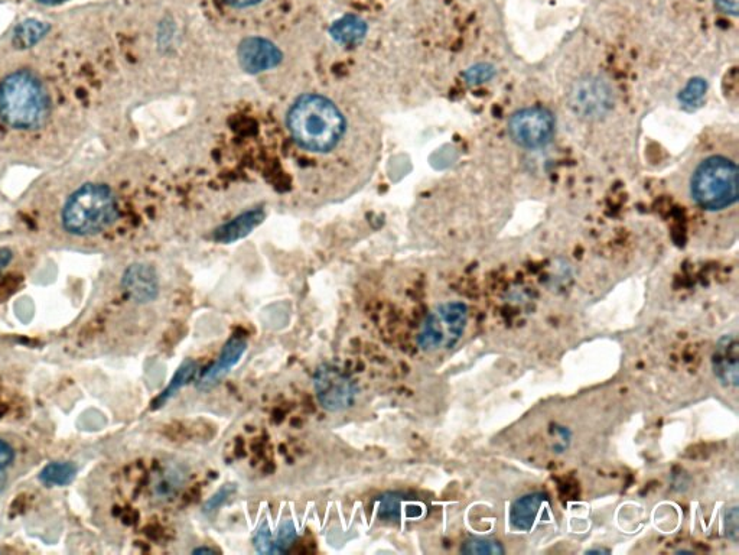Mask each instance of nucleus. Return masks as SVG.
Instances as JSON below:
<instances>
[{"label":"nucleus","mask_w":739,"mask_h":555,"mask_svg":"<svg viewBox=\"0 0 739 555\" xmlns=\"http://www.w3.org/2000/svg\"><path fill=\"white\" fill-rule=\"evenodd\" d=\"M187 482V470L179 464H169L161 472L156 473L152 483V492L158 501H169L181 492Z\"/></svg>","instance_id":"4468645a"},{"label":"nucleus","mask_w":739,"mask_h":555,"mask_svg":"<svg viewBox=\"0 0 739 555\" xmlns=\"http://www.w3.org/2000/svg\"><path fill=\"white\" fill-rule=\"evenodd\" d=\"M725 532L729 540L738 542L739 537V525H738V508L728 509L727 516H725Z\"/></svg>","instance_id":"393cba45"},{"label":"nucleus","mask_w":739,"mask_h":555,"mask_svg":"<svg viewBox=\"0 0 739 555\" xmlns=\"http://www.w3.org/2000/svg\"><path fill=\"white\" fill-rule=\"evenodd\" d=\"M11 261V255L9 253L2 252L0 253V269L3 268L8 262Z\"/></svg>","instance_id":"7c9ffc66"},{"label":"nucleus","mask_w":739,"mask_h":555,"mask_svg":"<svg viewBox=\"0 0 739 555\" xmlns=\"http://www.w3.org/2000/svg\"><path fill=\"white\" fill-rule=\"evenodd\" d=\"M468 324V307L461 301L438 305L423 320L418 344L425 352L449 350L464 336Z\"/></svg>","instance_id":"39448f33"},{"label":"nucleus","mask_w":739,"mask_h":555,"mask_svg":"<svg viewBox=\"0 0 739 555\" xmlns=\"http://www.w3.org/2000/svg\"><path fill=\"white\" fill-rule=\"evenodd\" d=\"M545 514L550 515L548 496L543 492L529 493L511 505L510 524L516 531L529 532Z\"/></svg>","instance_id":"9b49d317"},{"label":"nucleus","mask_w":739,"mask_h":555,"mask_svg":"<svg viewBox=\"0 0 739 555\" xmlns=\"http://www.w3.org/2000/svg\"><path fill=\"white\" fill-rule=\"evenodd\" d=\"M77 466L70 462H54L47 464L39 473V479L48 486H67L76 479Z\"/></svg>","instance_id":"f3484780"},{"label":"nucleus","mask_w":739,"mask_h":555,"mask_svg":"<svg viewBox=\"0 0 739 555\" xmlns=\"http://www.w3.org/2000/svg\"><path fill=\"white\" fill-rule=\"evenodd\" d=\"M588 554H610V550H604V548H594V550H588Z\"/></svg>","instance_id":"2f4dec72"},{"label":"nucleus","mask_w":739,"mask_h":555,"mask_svg":"<svg viewBox=\"0 0 739 555\" xmlns=\"http://www.w3.org/2000/svg\"><path fill=\"white\" fill-rule=\"evenodd\" d=\"M462 554L470 555H503L506 553L503 544L493 538L471 537L462 542Z\"/></svg>","instance_id":"6ab92c4d"},{"label":"nucleus","mask_w":739,"mask_h":555,"mask_svg":"<svg viewBox=\"0 0 739 555\" xmlns=\"http://www.w3.org/2000/svg\"><path fill=\"white\" fill-rule=\"evenodd\" d=\"M47 86L32 71L18 70L0 83V119L15 131L41 128L50 115Z\"/></svg>","instance_id":"7ed1b4c3"},{"label":"nucleus","mask_w":739,"mask_h":555,"mask_svg":"<svg viewBox=\"0 0 739 555\" xmlns=\"http://www.w3.org/2000/svg\"><path fill=\"white\" fill-rule=\"evenodd\" d=\"M262 220L263 213L259 212V210L244 213L242 216L236 217V219L226 223V225L218 227L216 233H214V239L220 243L236 242V240L246 238L247 235H250L252 230L262 223Z\"/></svg>","instance_id":"2eb2a0df"},{"label":"nucleus","mask_w":739,"mask_h":555,"mask_svg":"<svg viewBox=\"0 0 739 555\" xmlns=\"http://www.w3.org/2000/svg\"><path fill=\"white\" fill-rule=\"evenodd\" d=\"M240 66L247 73L272 70L282 61V53L275 44L263 38H247L239 47Z\"/></svg>","instance_id":"6e6552de"},{"label":"nucleus","mask_w":739,"mask_h":555,"mask_svg":"<svg viewBox=\"0 0 739 555\" xmlns=\"http://www.w3.org/2000/svg\"><path fill=\"white\" fill-rule=\"evenodd\" d=\"M13 459H15V453L12 447L6 441L0 440V472L11 466Z\"/></svg>","instance_id":"bb28decb"},{"label":"nucleus","mask_w":739,"mask_h":555,"mask_svg":"<svg viewBox=\"0 0 739 555\" xmlns=\"http://www.w3.org/2000/svg\"><path fill=\"white\" fill-rule=\"evenodd\" d=\"M314 389L319 405L328 412L348 410L353 407L358 394L356 382L350 375L328 363L315 370Z\"/></svg>","instance_id":"423d86ee"},{"label":"nucleus","mask_w":739,"mask_h":555,"mask_svg":"<svg viewBox=\"0 0 739 555\" xmlns=\"http://www.w3.org/2000/svg\"><path fill=\"white\" fill-rule=\"evenodd\" d=\"M739 343L734 333L724 334L716 343L712 355V369L716 379L725 388H738L739 384Z\"/></svg>","instance_id":"1a4fd4ad"},{"label":"nucleus","mask_w":739,"mask_h":555,"mask_svg":"<svg viewBox=\"0 0 739 555\" xmlns=\"http://www.w3.org/2000/svg\"><path fill=\"white\" fill-rule=\"evenodd\" d=\"M231 5L239 6V8H246V6L256 5L260 0H227Z\"/></svg>","instance_id":"c85d7f7f"},{"label":"nucleus","mask_w":739,"mask_h":555,"mask_svg":"<svg viewBox=\"0 0 739 555\" xmlns=\"http://www.w3.org/2000/svg\"><path fill=\"white\" fill-rule=\"evenodd\" d=\"M288 128L296 144L306 151L328 152L340 144L345 120L341 110L327 97L305 94L289 110Z\"/></svg>","instance_id":"f03ea898"},{"label":"nucleus","mask_w":739,"mask_h":555,"mask_svg":"<svg viewBox=\"0 0 739 555\" xmlns=\"http://www.w3.org/2000/svg\"><path fill=\"white\" fill-rule=\"evenodd\" d=\"M194 554H216L217 550H214V548H208V547H200L195 548L194 551H192Z\"/></svg>","instance_id":"c756f323"},{"label":"nucleus","mask_w":739,"mask_h":555,"mask_svg":"<svg viewBox=\"0 0 739 555\" xmlns=\"http://www.w3.org/2000/svg\"><path fill=\"white\" fill-rule=\"evenodd\" d=\"M253 542H255L257 553L272 554L273 537L268 522H263L262 527L257 529Z\"/></svg>","instance_id":"5701e85b"},{"label":"nucleus","mask_w":739,"mask_h":555,"mask_svg":"<svg viewBox=\"0 0 739 555\" xmlns=\"http://www.w3.org/2000/svg\"><path fill=\"white\" fill-rule=\"evenodd\" d=\"M296 538H298V532H296L294 522L291 519H286L279 525L278 532L273 537L272 554L286 553L292 547Z\"/></svg>","instance_id":"412c9836"},{"label":"nucleus","mask_w":739,"mask_h":555,"mask_svg":"<svg viewBox=\"0 0 739 555\" xmlns=\"http://www.w3.org/2000/svg\"><path fill=\"white\" fill-rule=\"evenodd\" d=\"M119 203L109 185L86 184L78 188L63 209V225L71 235L91 236L112 226Z\"/></svg>","instance_id":"20e7f679"},{"label":"nucleus","mask_w":739,"mask_h":555,"mask_svg":"<svg viewBox=\"0 0 739 555\" xmlns=\"http://www.w3.org/2000/svg\"><path fill=\"white\" fill-rule=\"evenodd\" d=\"M122 284L130 300L135 301V303H152L158 297V275L151 266L142 264L130 266L128 271L125 272Z\"/></svg>","instance_id":"ddd939ff"},{"label":"nucleus","mask_w":739,"mask_h":555,"mask_svg":"<svg viewBox=\"0 0 739 555\" xmlns=\"http://www.w3.org/2000/svg\"><path fill=\"white\" fill-rule=\"evenodd\" d=\"M246 350V339L239 336L231 337L229 342L224 344L217 362L213 363L210 368L205 369L201 378L198 379V391H210V389L216 388V386L223 381L224 376H226L227 373H229L230 370L233 369L240 360H242Z\"/></svg>","instance_id":"9d476101"},{"label":"nucleus","mask_w":739,"mask_h":555,"mask_svg":"<svg viewBox=\"0 0 739 555\" xmlns=\"http://www.w3.org/2000/svg\"><path fill=\"white\" fill-rule=\"evenodd\" d=\"M705 89L706 86L702 81H692V83L689 84L688 89H686L682 94L683 100L689 103L696 102V100L701 99L703 93H705Z\"/></svg>","instance_id":"a878e982"},{"label":"nucleus","mask_w":739,"mask_h":555,"mask_svg":"<svg viewBox=\"0 0 739 555\" xmlns=\"http://www.w3.org/2000/svg\"><path fill=\"white\" fill-rule=\"evenodd\" d=\"M715 5L718 6L722 14L738 15V0H715Z\"/></svg>","instance_id":"cd10ccee"},{"label":"nucleus","mask_w":739,"mask_h":555,"mask_svg":"<svg viewBox=\"0 0 739 555\" xmlns=\"http://www.w3.org/2000/svg\"><path fill=\"white\" fill-rule=\"evenodd\" d=\"M45 27L39 24V22L29 21L21 25L15 32V42L18 48H29L32 45L37 44L44 35Z\"/></svg>","instance_id":"aec40b11"},{"label":"nucleus","mask_w":739,"mask_h":555,"mask_svg":"<svg viewBox=\"0 0 739 555\" xmlns=\"http://www.w3.org/2000/svg\"><path fill=\"white\" fill-rule=\"evenodd\" d=\"M685 172L686 197L695 209L718 214L737 207V142L705 146L696 152Z\"/></svg>","instance_id":"f257e3e1"},{"label":"nucleus","mask_w":739,"mask_h":555,"mask_svg":"<svg viewBox=\"0 0 739 555\" xmlns=\"http://www.w3.org/2000/svg\"><path fill=\"white\" fill-rule=\"evenodd\" d=\"M197 372L198 365L195 360H184L182 365L179 366L177 372H175L174 378H172L169 385L166 386L165 391L159 395L158 399H156L153 408L164 407V404H166L169 399L175 397L182 388H185V386L190 384L191 381H194L195 376H197Z\"/></svg>","instance_id":"dca6fc26"},{"label":"nucleus","mask_w":739,"mask_h":555,"mask_svg":"<svg viewBox=\"0 0 739 555\" xmlns=\"http://www.w3.org/2000/svg\"><path fill=\"white\" fill-rule=\"evenodd\" d=\"M331 34L337 41L344 42V44H354L366 34V25L358 18L347 16V18L334 24V27L331 28Z\"/></svg>","instance_id":"a211bd4d"},{"label":"nucleus","mask_w":739,"mask_h":555,"mask_svg":"<svg viewBox=\"0 0 739 555\" xmlns=\"http://www.w3.org/2000/svg\"><path fill=\"white\" fill-rule=\"evenodd\" d=\"M403 498L399 493H387L379 502V518L383 521L397 522L402 515Z\"/></svg>","instance_id":"4be33fe9"},{"label":"nucleus","mask_w":739,"mask_h":555,"mask_svg":"<svg viewBox=\"0 0 739 555\" xmlns=\"http://www.w3.org/2000/svg\"><path fill=\"white\" fill-rule=\"evenodd\" d=\"M556 122L552 112L542 106L526 107L509 120V133L517 145L526 149L543 148L555 136Z\"/></svg>","instance_id":"0eeeda50"},{"label":"nucleus","mask_w":739,"mask_h":555,"mask_svg":"<svg viewBox=\"0 0 739 555\" xmlns=\"http://www.w3.org/2000/svg\"><path fill=\"white\" fill-rule=\"evenodd\" d=\"M38 2L45 3V5H57V3L64 2V0H38Z\"/></svg>","instance_id":"473e14b6"},{"label":"nucleus","mask_w":739,"mask_h":555,"mask_svg":"<svg viewBox=\"0 0 739 555\" xmlns=\"http://www.w3.org/2000/svg\"><path fill=\"white\" fill-rule=\"evenodd\" d=\"M611 105V92L599 80L582 81L572 92V107L584 116H599Z\"/></svg>","instance_id":"f8f14e48"},{"label":"nucleus","mask_w":739,"mask_h":555,"mask_svg":"<svg viewBox=\"0 0 739 555\" xmlns=\"http://www.w3.org/2000/svg\"><path fill=\"white\" fill-rule=\"evenodd\" d=\"M234 492H236V485H233V483H230V485H223V488L218 490L216 495H214L210 501L205 503V514L217 511V509L220 508V506L223 505V503L226 502Z\"/></svg>","instance_id":"b1692460"}]
</instances>
